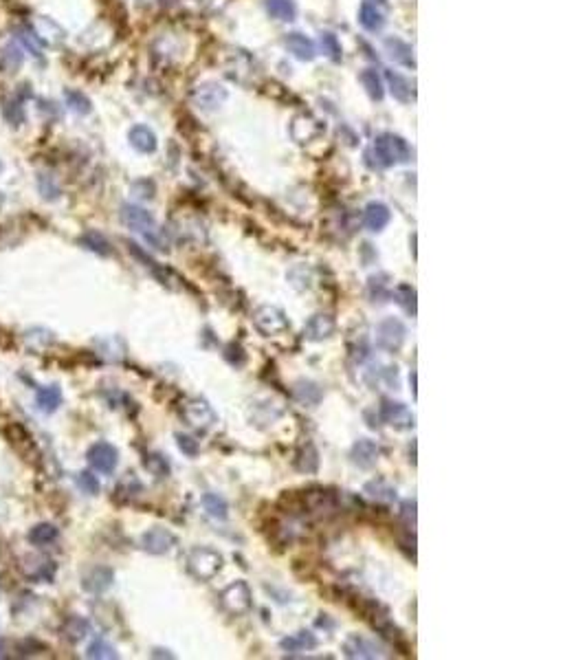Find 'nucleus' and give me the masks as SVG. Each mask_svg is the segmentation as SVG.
I'll return each mask as SVG.
<instances>
[{
	"instance_id": "obj_1",
	"label": "nucleus",
	"mask_w": 587,
	"mask_h": 660,
	"mask_svg": "<svg viewBox=\"0 0 587 660\" xmlns=\"http://www.w3.org/2000/svg\"><path fill=\"white\" fill-rule=\"evenodd\" d=\"M372 152L376 157V165H380V167H390L394 163H405V161L412 159V150H410V145H407V141L392 135V133L376 137Z\"/></svg>"
},
{
	"instance_id": "obj_2",
	"label": "nucleus",
	"mask_w": 587,
	"mask_h": 660,
	"mask_svg": "<svg viewBox=\"0 0 587 660\" xmlns=\"http://www.w3.org/2000/svg\"><path fill=\"white\" fill-rule=\"evenodd\" d=\"M222 564H224L222 555L214 548H207V546H196L187 555V570L198 581L214 579L222 570Z\"/></svg>"
},
{
	"instance_id": "obj_3",
	"label": "nucleus",
	"mask_w": 587,
	"mask_h": 660,
	"mask_svg": "<svg viewBox=\"0 0 587 660\" xmlns=\"http://www.w3.org/2000/svg\"><path fill=\"white\" fill-rule=\"evenodd\" d=\"M253 326L258 328V333L264 337H277L291 330L289 317L277 306H260L253 313Z\"/></svg>"
},
{
	"instance_id": "obj_4",
	"label": "nucleus",
	"mask_w": 587,
	"mask_h": 660,
	"mask_svg": "<svg viewBox=\"0 0 587 660\" xmlns=\"http://www.w3.org/2000/svg\"><path fill=\"white\" fill-rule=\"evenodd\" d=\"M220 605L227 614L242 617L251 610V588L246 581H234L220 592Z\"/></svg>"
},
{
	"instance_id": "obj_5",
	"label": "nucleus",
	"mask_w": 587,
	"mask_h": 660,
	"mask_svg": "<svg viewBox=\"0 0 587 660\" xmlns=\"http://www.w3.org/2000/svg\"><path fill=\"white\" fill-rule=\"evenodd\" d=\"M181 416L189 427L200 431L209 429L216 423V412L205 398H187L181 408Z\"/></svg>"
},
{
	"instance_id": "obj_6",
	"label": "nucleus",
	"mask_w": 587,
	"mask_h": 660,
	"mask_svg": "<svg viewBox=\"0 0 587 660\" xmlns=\"http://www.w3.org/2000/svg\"><path fill=\"white\" fill-rule=\"evenodd\" d=\"M405 324L396 317H385L376 326V346L385 352H396L405 344Z\"/></svg>"
},
{
	"instance_id": "obj_7",
	"label": "nucleus",
	"mask_w": 587,
	"mask_h": 660,
	"mask_svg": "<svg viewBox=\"0 0 587 660\" xmlns=\"http://www.w3.org/2000/svg\"><path fill=\"white\" fill-rule=\"evenodd\" d=\"M299 502H301V509L308 511V513H317V515H328L337 511V495L333 491H326V489H308L299 495Z\"/></svg>"
},
{
	"instance_id": "obj_8",
	"label": "nucleus",
	"mask_w": 587,
	"mask_h": 660,
	"mask_svg": "<svg viewBox=\"0 0 587 660\" xmlns=\"http://www.w3.org/2000/svg\"><path fill=\"white\" fill-rule=\"evenodd\" d=\"M86 458H88V465L95 471H99V473H113L117 469V463H119V451L110 443L101 440V443L90 445Z\"/></svg>"
},
{
	"instance_id": "obj_9",
	"label": "nucleus",
	"mask_w": 587,
	"mask_h": 660,
	"mask_svg": "<svg viewBox=\"0 0 587 660\" xmlns=\"http://www.w3.org/2000/svg\"><path fill=\"white\" fill-rule=\"evenodd\" d=\"M380 421L388 423L394 429H412L416 425V418L412 410L405 403L398 401H383L380 405Z\"/></svg>"
},
{
	"instance_id": "obj_10",
	"label": "nucleus",
	"mask_w": 587,
	"mask_h": 660,
	"mask_svg": "<svg viewBox=\"0 0 587 660\" xmlns=\"http://www.w3.org/2000/svg\"><path fill=\"white\" fill-rule=\"evenodd\" d=\"M176 544H178L176 535L167 528H150L141 535V548L150 555H167L174 550Z\"/></svg>"
},
{
	"instance_id": "obj_11",
	"label": "nucleus",
	"mask_w": 587,
	"mask_h": 660,
	"mask_svg": "<svg viewBox=\"0 0 587 660\" xmlns=\"http://www.w3.org/2000/svg\"><path fill=\"white\" fill-rule=\"evenodd\" d=\"M31 31L38 38V42L46 44V46H58V44H62L66 40V31L60 27L56 20H51L46 16H36L33 18Z\"/></svg>"
},
{
	"instance_id": "obj_12",
	"label": "nucleus",
	"mask_w": 587,
	"mask_h": 660,
	"mask_svg": "<svg viewBox=\"0 0 587 660\" xmlns=\"http://www.w3.org/2000/svg\"><path fill=\"white\" fill-rule=\"evenodd\" d=\"M343 654L348 658H359V660H374V658H383V649L368 641L361 634H350V636L343 641Z\"/></svg>"
},
{
	"instance_id": "obj_13",
	"label": "nucleus",
	"mask_w": 587,
	"mask_h": 660,
	"mask_svg": "<svg viewBox=\"0 0 587 660\" xmlns=\"http://www.w3.org/2000/svg\"><path fill=\"white\" fill-rule=\"evenodd\" d=\"M337 330V321L333 315L328 313H317L313 315L308 321L303 326V337L308 341H323V339H330L335 335Z\"/></svg>"
},
{
	"instance_id": "obj_14",
	"label": "nucleus",
	"mask_w": 587,
	"mask_h": 660,
	"mask_svg": "<svg viewBox=\"0 0 587 660\" xmlns=\"http://www.w3.org/2000/svg\"><path fill=\"white\" fill-rule=\"evenodd\" d=\"M121 220L128 230H133V232L150 234L152 230H155V218H152V214L143 207H137V205H123L121 207Z\"/></svg>"
},
{
	"instance_id": "obj_15",
	"label": "nucleus",
	"mask_w": 587,
	"mask_h": 660,
	"mask_svg": "<svg viewBox=\"0 0 587 660\" xmlns=\"http://www.w3.org/2000/svg\"><path fill=\"white\" fill-rule=\"evenodd\" d=\"M350 458L356 467L361 469H372L378 458H380V447L374 443V440H368V438H361L356 440L350 449Z\"/></svg>"
},
{
	"instance_id": "obj_16",
	"label": "nucleus",
	"mask_w": 587,
	"mask_h": 660,
	"mask_svg": "<svg viewBox=\"0 0 587 660\" xmlns=\"http://www.w3.org/2000/svg\"><path fill=\"white\" fill-rule=\"evenodd\" d=\"M115 581V572L106 566H97V568H90L84 579H82V588L90 594H101L106 592Z\"/></svg>"
},
{
	"instance_id": "obj_17",
	"label": "nucleus",
	"mask_w": 587,
	"mask_h": 660,
	"mask_svg": "<svg viewBox=\"0 0 587 660\" xmlns=\"http://www.w3.org/2000/svg\"><path fill=\"white\" fill-rule=\"evenodd\" d=\"M390 218H392V212L385 202H370L365 207V214H363V222L370 232H383L385 227L390 225Z\"/></svg>"
},
{
	"instance_id": "obj_18",
	"label": "nucleus",
	"mask_w": 587,
	"mask_h": 660,
	"mask_svg": "<svg viewBox=\"0 0 587 660\" xmlns=\"http://www.w3.org/2000/svg\"><path fill=\"white\" fill-rule=\"evenodd\" d=\"M363 491H365V495H368L370 500H374V502H378V504H394V502L398 500L396 489L390 485L388 480H383V478L370 480L368 485L363 487Z\"/></svg>"
},
{
	"instance_id": "obj_19",
	"label": "nucleus",
	"mask_w": 587,
	"mask_h": 660,
	"mask_svg": "<svg viewBox=\"0 0 587 660\" xmlns=\"http://www.w3.org/2000/svg\"><path fill=\"white\" fill-rule=\"evenodd\" d=\"M128 139H130V145L137 152H141V155H152V152L157 150V135L152 133L147 125H135L130 135H128Z\"/></svg>"
},
{
	"instance_id": "obj_20",
	"label": "nucleus",
	"mask_w": 587,
	"mask_h": 660,
	"mask_svg": "<svg viewBox=\"0 0 587 660\" xmlns=\"http://www.w3.org/2000/svg\"><path fill=\"white\" fill-rule=\"evenodd\" d=\"M286 48L299 60H313L315 58V42L306 38L303 33H289L286 36Z\"/></svg>"
},
{
	"instance_id": "obj_21",
	"label": "nucleus",
	"mask_w": 587,
	"mask_h": 660,
	"mask_svg": "<svg viewBox=\"0 0 587 660\" xmlns=\"http://www.w3.org/2000/svg\"><path fill=\"white\" fill-rule=\"evenodd\" d=\"M194 97L202 108H216L227 99V91L220 84H205V86H198Z\"/></svg>"
},
{
	"instance_id": "obj_22",
	"label": "nucleus",
	"mask_w": 587,
	"mask_h": 660,
	"mask_svg": "<svg viewBox=\"0 0 587 660\" xmlns=\"http://www.w3.org/2000/svg\"><path fill=\"white\" fill-rule=\"evenodd\" d=\"M293 394L297 403H301L303 408H315V405H319V401L323 398V390L317 383H313V381H299Z\"/></svg>"
},
{
	"instance_id": "obj_23",
	"label": "nucleus",
	"mask_w": 587,
	"mask_h": 660,
	"mask_svg": "<svg viewBox=\"0 0 587 660\" xmlns=\"http://www.w3.org/2000/svg\"><path fill=\"white\" fill-rule=\"evenodd\" d=\"M36 403H38V410H42L44 414L56 412L60 408V403H62V390L58 386L38 388L36 390Z\"/></svg>"
},
{
	"instance_id": "obj_24",
	"label": "nucleus",
	"mask_w": 587,
	"mask_h": 660,
	"mask_svg": "<svg viewBox=\"0 0 587 660\" xmlns=\"http://www.w3.org/2000/svg\"><path fill=\"white\" fill-rule=\"evenodd\" d=\"M282 649L284 651H311V649H315L317 645H319V641H317V636L313 631H297V634H291V636H286L282 643Z\"/></svg>"
},
{
	"instance_id": "obj_25",
	"label": "nucleus",
	"mask_w": 587,
	"mask_h": 660,
	"mask_svg": "<svg viewBox=\"0 0 587 660\" xmlns=\"http://www.w3.org/2000/svg\"><path fill=\"white\" fill-rule=\"evenodd\" d=\"M385 48H388V53H390L396 62L407 64V66H414L412 46L407 44V42H402V40H398V38H388V40H385Z\"/></svg>"
},
{
	"instance_id": "obj_26",
	"label": "nucleus",
	"mask_w": 587,
	"mask_h": 660,
	"mask_svg": "<svg viewBox=\"0 0 587 660\" xmlns=\"http://www.w3.org/2000/svg\"><path fill=\"white\" fill-rule=\"evenodd\" d=\"M60 537V530L53 524H38L29 530V542L33 546H48Z\"/></svg>"
},
{
	"instance_id": "obj_27",
	"label": "nucleus",
	"mask_w": 587,
	"mask_h": 660,
	"mask_svg": "<svg viewBox=\"0 0 587 660\" xmlns=\"http://www.w3.org/2000/svg\"><path fill=\"white\" fill-rule=\"evenodd\" d=\"M3 117H5V121L9 123V125H14V128H18V125H22L24 123V119H27V115H24V106L20 104V101L16 99V97H5L3 99Z\"/></svg>"
},
{
	"instance_id": "obj_28",
	"label": "nucleus",
	"mask_w": 587,
	"mask_h": 660,
	"mask_svg": "<svg viewBox=\"0 0 587 660\" xmlns=\"http://www.w3.org/2000/svg\"><path fill=\"white\" fill-rule=\"evenodd\" d=\"M202 506H205V511L214 517V520H227L229 515V504L222 495L218 493H205L202 495Z\"/></svg>"
},
{
	"instance_id": "obj_29",
	"label": "nucleus",
	"mask_w": 587,
	"mask_h": 660,
	"mask_svg": "<svg viewBox=\"0 0 587 660\" xmlns=\"http://www.w3.org/2000/svg\"><path fill=\"white\" fill-rule=\"evenodd\" d=\"M5 436H7V440H9L14 447H18L22 453H27V449H33L31 436L27 434V429H24L20 423H14V425L5 427Z\"/></svg>"
},
{
	"instance_id": "obj_30",
	"label": "nucleus",
	"mask_w": 587,
	"mask_h": 660,
	"mask_svg": "<svg viewBox=\"0 0 587 660\" xmlns=\"http://www.w3.org/2000/svg\"><path fill=\"white\" fill-rule=\"evenodd\" d=\"M266 11L277 20H295L297 7L295 0H266Z\"/></svg>"
},
{
	"instance_id": "obj_31",
	"label": "nucleus",
	"mask_w": 587,
	"mask_h": 660,
	"mask_svg": "<svg viewBox=\"0 0 587 660\" xmlns=\"http://www.w3.org/2000/svg\"><path fill=\"white\" fill-rule=\"evenodd\" d=\"M359 22L368 31H378V29H383V24H385V18H383V14L374 5L363 3L361 11H359Z\"/></svg>"
},
{
	"instance_id": "obj_32",
	"label": "nucleus",
	"mask_w": 587,
	"mask_h": 660,
	"mask_svg": "<svg viewBox=\"0 0 587 660\" xmlns=\"http://www.w3.org/2000/svg\"><path fill=\"white\" fill-rule=\"evenodd\" d=\"M385 78H388V84H390L392 95H394L398 101H410V99H412V88H410V84H407V80L402 78V75H398V73H394V71H388Z\"/></svg>"
},
{
	"instance_id": "obj_33",
	"label": "nucleus",
	"mask_w": 587,
	"mask_h": 660,
	"mask_svg": "<svg viewBox=\"0 0 587 660\" xmlns=\"http://www.w3.org/2000/svg\"><path fill=\"white\" fill-rule=\"evenodd\" d=\"M80 242H82L86 249L99 253V256H110V253H113L110 242H108L104 236H101L99 232H88V234H84V236L80 238Z\"/></svg>"
},
{
	"instance_id": "obj_34",
	"label": "nucleus",
	"mask_w": 587,
	"mask_h": 660,
	"mask_svg": "<svg viewBox=\"0 0 587 660\" xmlns=\"http://www.w3.org/2000/svg\"><path fill=\"white\" fill-rule=\"evenodd\" d=\"M88 634V621L82 619V617H71L64 625V636L71 641V643H78L82 641Z\"/></svg>"
},
{
	"instance_id": "obj_35",
	"label": "nucleus",
	"mask_w": 587,
	"mask_h": 660,
	"mask_svg": "<svg viewBox=\"0 0 587 660\" xmlns=\"http://www.w3.org/2000/svg\"><path fill=\"white\" fill-rule=\"evenodd\" d=\"M64 99H66V106H68L73 113H78V115H88L90 108H93L90 99H88L84 93H80V91H66V93H64Z\"/></svg>"
},
{
	"instance_id": "obj_36",
	"label": "nucleus",
	"mask_w": 587,
	"mask_h": 660,
	"mask_svg": "<svg viewBox=\"0 0 587 660\" xmlns=\"http://www.w3.org/2000/svg\"><path fill=\"white\" fill-rule=\"evenodd\" d=\"M361 82H363V86H365L368 95H370L374 101H380V99H383V95H385V91H383V82H380V78L376 75V71L365 68V71L361 73Z\"/></svg>"
},
{
	"instance_id": "obj_37",
	"label": "nucleus",
	"mask_w": 587,
	"mask_h": 660,
	"mask_svg": "<svg viewBox=\"0 0 587 660\" xmlns=\"http://www.w3.org/2000/svg\"><path fill=\"white\" fill-rule=\"evenodd\" d=\"M143 465H145V469L152 475H157V478H167L170 475V463H167L165 455H161V453H147Z\"/></svg>"
},
{
	"instance_id": "obj_38",
	"label": "nucleus",
	"mask_w": 587,
	"mask_h": 660,
	"mask_svg": "<svg viewBox=\"0 0 587 660\" xmlns=\"http://www.w3.org/2000/svg\"><path fill=\"white\" fill-rule=\"evenodd\" d=\"M319 467V453L313 445H306V449H301L299 458H297V469L299 471H306V473H313L317 471Z\"/></svg>"
},
{
	"instance_id": "obj_39",
	"label": "nucleus",
	"mask_w": 587,
	"mask_h": 660,
	"mask_svg": "<svg viewBox=\"0 0 587 660\" xmlns=\"http://www.w3.org/2000/svg\"><path fill=\"white\" fill-rule=\"evenodd\" d=\"M0 60H3V66L7 68V71H18L20 66H22V60H24V56H22V48L18 46V44H7L5 48H3V56H0Z\"/></svg>"
},
{
	"instance_id": "obj_40",
	"label": "nucleus",
	"mask_w": 587,
	"mask_h": 660,
	"mask_svg": "<svg viewBox=\"0 0 587 660\" xmlns=\"http://www.w3.org/2000/svg\"><path fill=\"white\" fill-rule=\"evenodd\" d=\"M86 656L88 658H101V660H113V658H117L119 654H117V649L110 645V643H106L104 639H95L90 645H88V651H86Z\"/></svg>"
},
{
	"instance_id": "obj_41",
	"label": "nucleus",
	"mask_w": 587,
	"mask_h": 660,
	"mask_svg": "<svg viewBox=\"0 0 587 660\" xmlns=\"http://www.w3.org/2000/svg\"><path fill=\"white\" fill-rule=\"evenodd\" d=\"M38 190L44 200H56L60 196V185L51 174H40L38 176Z\"/></svg>"
},
{
	"instance_id": "obj_42",
	"label": "nucleus",
	"mask_w": 587,
	"mask_h": 660,
	"mask_svg": "<svg viewBox=\"0 0 587 660\" xmlns=\"http://www.w3.org/2000/svg\"><path fill=\"white\" fill-rule=\"evenodd\" d=\"M396 297H398V301L405 306L407 313L416 315V291H414L410 284H400V287L396 289Z\"/></svg>"
},
{
	"instance_id": "obj_43",
	"label": "nucleus",
	"mask_w": 587,
	"mask_h": 660,
	"mask_svg": "<svg viewBox=\"0 0 587 660\" xmlns=\"http://www.w3.org/2000/svg\"><path fill=\"white\" fill-rule=\"evenodd\" d=\"M321 48H323V53L333 62L341 60V44H339V40L333 33H321Z\"/></svg>"
},
{
	"instance_id": "obj_44",
	"label": "nucleus",
	"mask_w": 587,
	"mask_h": 660,
	"mask_svg": "<svg viewBox=\"0 0 587 660\" xmlns=\"http://www.w3.org/2000/svg\"><path fill=\"white\" fill-rule=\"evenodd\" d=\"M388 275H378V277H372L370 280V297L372 301H385L390 297V289H388V282H383Z\"/></svg>"
},
{
	"instance_id": "obj_45",
	"label": "nucleus",
	"mask_w": 587,
	"mask_h": 660,
	"mask_svg": "<svg viewBox=\"0 0 587 660\" xmlns=\"http://www.w3.org/2000/svg\"><path fill=\"white\" fill-rule=\"evenodd\" d=\"M78 487L88 495H97L99 493V480L90 471H82V473H78Z\"/></svg>"
},
{
	"instance_id": "obj_46",
	"label": "nucleus",
	"mask_w": 587,
	"mask_h": 660,
	"mask_svg": "<svg viewBox=\"0 0 587 660\" xmlns=\"http://www.w3.org/2000/svg\"><path fill=\"white\" fill-rule=\"evenodd\" d=\"M141 482L135 475H128L121 480V485L117 487V493H123V497H135L137 493H141Z\"/></svg>"
},
{
	"instance_id": "obj_47",
	"label": "nucleus",
	"mask_w": 587,
	"mask_h": 660,
	"mask_svg": "<svg viewBox=\"0 0 587 660\" xmlns=\"http://www.w3.org/2000/svg\"><path fill=\"white\" fill-rule=\"evenodd\" d=\"M18 40L27 46L33 56H40V42H38V38L33 36V31H27V29H20L18 31Z\"/></svg>"
},
{
	"instance_id": "obj_48",
	"label": "nucleus",
	"mask_w": 587,
	"mask_h": 660,
	"mask_svg": "<svg viewBox=\"0 0 587 660\" xmlns=\"http://www.w3.org/2000/svg\"><path fill=\"white\" fill-rule=\"evenodd\" d=\"M176 440H178V447H181L183 453H187V455H196V453H198V443H196L194 438H189V436H178Z\"/></svg>"
},
{
	"instance_id": "obj_49",
	"label": "nucleus",
	"mask_w": 587,
	"mask_h": 660,
	"mask_svg": "<svg viewBox=\"0 0 587 660\" xmlns=\"http://www.w3.org/2000/svg\"><path fill=\"white\" fill-rule=\"evenodd\" d=\"M402 517L407 524H416V500H407L402 504Z\"/></svg>"
},
{
	"instance_id": "obj_50",
	"label": "nucleus",
	"mask_w": 587,
	"mask_h": 660,
	"mask_svg": "<svg viewBox=\"0 0 587 660\" xmlns=\"http://www.w3.org/2000/svg\"><path fill=\"white\" fill-rule=\"evenodd\" d=\"M0 658H7V654H5V647L0 645Z\"/></svg>"
},
{
	"instance_id": "obj_51",
	"label": "nucleus",
	"mask_w": 587,
	"mask_h": 660,
	"mask_svg": "<svg viewBox=\"0 0 587 660\" xmlns=\"http://www.w3.org/2000/svg\"><path fill=\"white\" fill-rule=\"evenodd\" d=\"M0 172H3V161H0Z\"/></svg>"
}]
</instances>
